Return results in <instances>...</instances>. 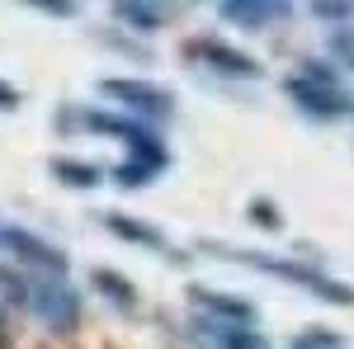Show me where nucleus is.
I'll use <instances>...</instances> for the list:
<instances>
[{
    "instance_id": "obj_4",
    "label": "nucleus",
    "mask_w": 354,
    "mask_h": 349,
    "mask_svg": "<svg viewBox=\"0 0 354 349\" xmlns=\"http://www.w3.org/2000/svg\"><path fill=\"white\" fill-rule=\"evenodd\" d=\"M189 297L203 307V312H213V317H222V321H232V326H250V321H255V307H250V302H241V297H232V293L189 288Z\"/></svg>"
},
{
    "instance_id": "obj_8",
    "label": "nucleus",
    "mask_w": 354,
    "mask_h": 349,
    "mask_svg": "<svg viewBox=\"0 0 354 349\" xmlns=\"http://www.w3.org/2000/svg\"><path fill=\"white\" fill-rule=\"evenodd\" d=\"M213 330H218V349H270V340H265L255 326L222 321V326H213Z\"/></svg>"
},
{
    "instance_id": "obj_3",
    "label": "nucleus",
    "mask_w": 354,
    "mask_h": 349,
    "mask_svg": "<svg viewBox=\"0 0 354 349\" xmlns=\"http://www.w3.org/2000/svg\"><path fill=\"white\" fill-rule=\"evenodd\" d=\"M104 95L123 100L137 113H175V95L161 90V85H147V81H104Z\"/></svg>"
},
{
    "instance_id": "obj_7",
    "label": "nucleus",
    "mask_w": 354,
    "mask_h": 349,
    "mask_svg": "<svg viewBox=\"0 0 354 349\" xmlns=\"http://www.w3.org/2000/svg\"><path fill=\"white\" fill-rule=\"evenodd\" d=\"M90 283L100 288V293H109L113 307H123V312H137V288L123 279V274H109V269H95L90 274Z\"/></svg>"
},
{
    "instance_id": "obj_9",
    "label": "nucleus",
    "mask_w": 354,
    "mask_h": 349,
    "mask_svg": "<svg viewBox=\"0 0 354 349\" xmlns=\"http://www.w3.org/2000/svg\"><path fill=\"white\" fill-rule=\"evenodd\" d=\"M53 175H57V180H66L71 189H90V185H100V170H95V165L66 161V156H57V161H53Z\"/></svg>"
},
{
    "instance_id": "obj_10",
    "label": "nucleus",
    "mask_w": 354,
    "mask_h": 349,
    "mask_svg": "<svg viewBox=\"0 0 354 349\" xmlns=\"http://www.w3.org/2000/svg\"><path fill=\"white\" fill-rule=\"evenodd\" d=\"M113 15H118V19H133V24H142V28H156L165 19V10H147V5H118Z\"/></svg>"
},
{
    "instance_id": "obj_12",
    "label": "nucleus",
    "mask_w": 354,
    "mask_h": 349,
    "mask_svg": "<svg viewBox=\"0 0 354 349\" xmlns=\"http://www.w3.org/2000/svg\"><path fill=\"white\" fill-rule=\"evenodd\" d=\"M0 104L15 109V104H19V90H15V85H0Z\"/></svg>"
},
{
    "instance_id": "obj_6",
    "label": "nucleus",
    "mask_w": 354,
    "mask_h": 349,
    "mask_svg": "<svg viewBox=\"0 0 354 349\" xmlns=\"http://www.w3.org/2000/svg\"><path fill=\"white\" fill-rule=\"evenodd\" d=\"M100 222L109 227L113 236H123V241H133V245H147V250H170V241H165L156 227H142V217H128V213H100Z\"/></svg>"
},
{
    "instance_id": "obj_1",
    "label": "nucleus",
    "mask_w": 354,
    "mask_h": 349,
    "mask_svg": "<svg viewBox=\"0 0 354 349\" xmlns=\"http://www.w3.org/2000/svg\"><path fill=\"white\" fill-rule=\"evenodd\" d=\"M185 57H198V62H208V66H218L222 76H245V81H255L260 76V62L255 57L236 53V48H227L222 38H198V43H185Z\"/></svg>"
},
{
    "instance_id": "obj_11",
    "label": "nucleus",
    "mask_w": 354,
    "mask_h": 349,
    "mask_svg": "<svg viewBox=\"0 0 354 349\" xmlns=\"http://www.w3.org/2000/svg\"><path fill=\"white\" fill-rule=\"evenodd\" d=\"M250 213L260 217V222H255V227H270V232H279V227H283V222H279V208H265V203H255V208H250Z\"/></svg>"
},
{
    "instance_id": "obj_2",
    "label": "nucleus",
    "mask_w": 354,
    "mask_h": 349,
    "mask_svg": "<svg viewBox=\"0 0 354 349\" xmlns=\"http://www.w3.org/2000/svg\"><path fill=\"white\" fill-rule=\"evenodd\" d=\"M0 245H5L15 260H24V265H38V269H48V274H66V255H62L57 245L28 236L24 227H0Z\"/></svg>"
},
{
    "instance_id": "obj_5",
    "label": "nucleus",
    "mask_w": 354,
    "mask_h": 349,
    "mask_svg": "<svg viewBox=\"0 0 354 349\" xmlns=\"http://www.w3.org/2000/svg\"><path fill=\"white\" fill-rule=\"evenodd\" d=\"M33 307H38V317L48 326H71L76 321V297L66 293V288H57V283H33Z\"/></svg>"
}]
</instances>
